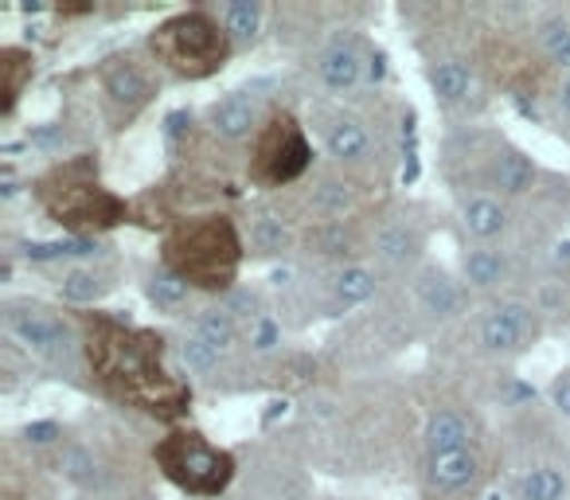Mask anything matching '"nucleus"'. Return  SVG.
I'll return each mask as SVG.
<instances>
[{"mask_svg": "<svg viewBox=\"0 0 570 500\" xmlns=\"http://www.w3.org/2000/svg\"><path fill=\"white\" fill-rule=\"evenodd\" d=\"M547 395H551L554 414L570 422V372H559V375H554V383H551V391H547Z\"/></svg>", "mask_w": 570, "mask_h": 500, "instance_id": "473e14b6", "label": "nucleus"}, {"mask_svg": "<svg viewBox=\"0 0 570 500\" xmlns=\"http://www.w3.org/2000/svg\"><path fill=\"white\" fill-rule=\"evenodd\" d=\"M481 481V458L476 450H453V453H426V484L438 497H458Z\"/></svg>", "mask_w": 570, "mask_h": 500, "instance_id": "9b49d317", "label": "nucleus"}, {"mask_svg": "<svg viewBox=\"0 0 570 500\" xmlns=\"http://www.w3.org/2000/svg\"><path fill=\"white\" fill-rule=\"evenodd\" d=\"M461 227L476 238L481 246H489L492 238H500L508 231V207L504 199H497L492 192H476L461 204Z\"/></svg>", "mask_w": 570, "mask_h": 500, "instance_id": "dca6fc26", "label": "nucleus"}, {"mask_svg": "<svg viewBox=\"0 0 570 500\" xmlns=\"http://www.w3.org/2000/svg\"><path fill=\"white\" fill-rule=\"evenodd\" d=\"M535 180H539L535 160L523 149H515V145L500 141L489 160V188L500 192V196H523V192L535 188Z\"/></svg>", "mask_w": 570, "mask_h": 500, "instance_id": "ddd939ff", "label": "nucleus"}, {"mask_svg": "<svg viewBox=\"0 0 570 500\" xmlns=\"http://www.w3.org/2000/svg\"><path fill=\"white\" fill-rule=\"evenodd\" d=\"M539 336V317L531 305L508 302L497 305L489 317L481 321V344L489 352H500V356H512V352L531 349Z\"/></svg>", "mask_w": 570, "mask_h": 500, "instance_id": "9d476101", "label": "nucleus"}, {"mask_svg": "<svg viewBox=\"0 0 570 500\" xmlns=\"http://www.w3.org/2000/svg\"><path fill=\"white\" fill-rule=\"evenodd\" d=\"M554 110H559V126L570 134V75L554 87Z\"/></svg>", "mask_w": 570, "mask_h": 500, "instance_id": "72a5a7b5", "label": "nucleus"}, {"mask_svg": "<svg viewBox=\"0 0 570 500\" xmlns=\"http://www.w3.org/2000/svg\"><path fill=\"white\" fill-rule=\"evenodd\" d=\"M180 356H184V364H188V372L207 375V372H215V367H219V356H223V352H219V349H212V344L199 341V336L191 333V336H184Z\"/></svg>", "mask_w": 570, "mask_h": 500, "instance_id": "2f4dec72", "label": "nucleus"}, {"mask_svg": "<svg viewBox=\"0 0 570 500\" xmlns=\"http://www.w3.org/2000/svg\"><path fill=\"white\" fill-rule=\"evenodd\" d=\"M145 294H149V302L157 305L160 313H180L184 305L191 302V294L196 290L188 286V282H180L173 271H165V266H153L149 278H145Z\"/></svg>", "mask_w": 570, "mask_h": 500, "instance_id": "bb28decb", "label": "nucleus"}, {"mask_svg": "<svg viewBox=\"0 0 570 500\" xmlns=\"http://www.w3.org/2000/svg\"><path fill=\"white\" fill-rule=\"evenodd\" d=\"M36 204L43 207L51 223L75 235H98V231L121 227L129 219V204L114 196L102 180H98V160L95 157H71L63 165L48 168L36 180Z\"/></svg>", "mask_w": 570, "mask_h": 500, "instance_id": "7ed1b4c3", "label": "nucleus"}, {"mask_svg": "<svg viewBox=\"0 0 570 500\" xmlns=\"http://www.w3.org/2000/svg\"><path fill=\"white\" fill-rule=\"evenodd\" d=\"M149 56L153 63L173 71L176 79L199 82L227 67V59L235 56V43H230L227 28H223L215 9H188L153 28Z\"/></svg>", "mask_w": 570, "mask_h": 500, "instance_id": "20e7f679", "label": "nucleus"}, {"mask_svg": "<svg viewBox=\"0 0 570 500\" xmlns=\"http://www.w3.org/2000/svg\"><path fill=\"white\" fill-rule=\"evenodd\" d=\"M473 450V422L461 411H438L426 422V453Z\"/></svg>", "mask_w": 570, "mask_h": 500, "instance_id": "6ab92c4d", "label": "nucleus"}, {"mask_svg": "<svg viewBox=\"0 0 570 500\" xmlns=\"http://www.w3.org/2000/svg\"><path fill=\"white\" fill-rule=\"evenodd\" d=\"M535 48L551 67L570 71V12H543L535 20Z\"/></svg>", "mask_w": 570, "mask_h": 500, "instance_id": "4be33fe9", "label": "nucleus"}, {"mask_svg": "<svg viewBox=\"0 0 570 500\" xmlns=\"http://www.w3.org/2000/svg\"><path fill=\"white\" fill-rule=\"evenodd\" d=\"M207 126H212V134L219 137V141L235 145V141H246V137L254 141L262 118H258L254 98H246V90H230L227 98H219V102L207 110Z\"/></svg>", "mask_w": 570, "mask_h": 500, "instance_id": "f8f14e48", "label": "nucleus"}, {"mask_svg": "<svg viewBox=\"0 0 570 500\" xmlns=\"http://www.w3.org/2000/svg\"><path fill=\"white\" fill-rule=\"evenodd\" d=\"M215 12H219V20H223V28H227L230 43H235V51L250 48L262 32V20H266V9H262L258 0H227V4H219Z\"/></svg>", "mask_w": 570, "mask_h": 500, "instance_id": "5701e85b", "label": "nucleus"}, {"mask_svg": "<svg viewBox=\"0 0 570 500\" xmlns=\"http://www.w3.org/2000/svg\"><path fill=\"white\" fill-rule=\"evenodd\" d=\"M461 274L473 290H497L508 278V258L504 251H492V246H473L461 258Z\"/></svg>", "mask_w": 570, "mask_h": 500, "instance_id": "a878e982", "label": "nucleus"}, {"mask_svg": "<svg viewBox=\"0 0 570 500\" xmlns=\"http://www.w3.org/2000/svg\"><path fill=\"white\" fill-rule=\"evenodd\" d=\"M317 134L325 141L328 157L341 168H367L375 160L372 134L360 118L344 110H317Z\"/></svg>", "mask_w": 570, "mask_h": 500, "instance_id": "1a4fd4ad", "label": "nucleus"}, {"mask_svg": "<svg viewBox=\"0 0 570 500\" xmlns=\"http://www.w3.org/2000/svg\"><path fill=\"white\" fill-rule=\"evenodd\" d=\"M59 473H63L75 489H87V492L102 489V465H98V458L82 442H67V450L59 453Z\"/></svg>", "mask_w": 570, "mask_h": 500, "instance_id": "cd10ccee", "label": "nucleus"}, {"mask_svg": "<svg viewBox=\"0 0 570 500\" xmlns=\"http://www.w3.org/2000/svg\"><path fill=\"white\" fill-rule=\"evenodd\" d=\"M309 168L313 145L305 137V126L289 110H269L250 141V160H246L250 184H258V188H285V184L302 180Z\"/></svg>", "mask_w": 570, "mask_h": 500, "instance_id": "0eeeda50", "label": "nucleus"}, {"mask_svg": "<svg viewBox=\"0 0 570 500\" xmlns=\"http://www.w3.org/2000/svg\"><path fill=\"white\" fill-rule=\"evenodd\" d=\"M285 246H289V227H285V219L266 212V207H258V212L250 215V223H246V251H254L258 258H274V255H282Z\"/></svg>", "mask_w": 570, "mask_h": 500, "instance_id": "b1692460", "label": "nucleus"}, {"mask_svg": "<svg viewBox=\"0 0 570 500\" xmlns=\"http://www.w3.org/2000/svg\"><path fill=\"white\" fill-rule=\"evenodd\" d=\"M98 87H102L106 110H110L118 129L129 126V121L153 102V95H157V82H153L149 67L137 56H126V51L102 59V67H98Z\"/></svg>", "mask_w": 570, "mask_h": 500, "instance_id": "6e6552de", "label": "nucleus"}, {"mask_svg": "<svg viewBox=\"0 0 570 500\" xmlns=\"http://www.w3.org/2000/svg\"><path fill=\"white\" fill-rule=\"evenodd\" d=\"M0 321H4V333L17 344H24L32 356H40L43 364L59 367V372H67V375H75L87 364L82 333H75L71 321L59 317L51 305L12 297V302L0 305Z\"/></svg>", "mask_w": 570, "mask_h": 500, "instance_id": "423d86ee", "label": "nucleus"}, {"mask_svg": "<svg viewBox=\"0 0 570 500\" xmlns=\"http://www.w3.org/2000/svg\"><path fill=\"white\" fill-rule=\"evenodd\" d=\"M36 75V59L32 51L24 48H4L0 51V114H12L20 102V95H24V87L32 82Z\"/></svg>", "mask_w": 570, "mask_h": 500, "instance_id": "aec40b11", "label": "nucleus"}, {"mask_svg": "<svg viewBox=\"0 0 570 500\" xmlns=\"http://www.w3.org/2000/svg\"><path fill=\"white\" fill-rule=\"evenodd\" d=\"M380 294V274L364 263H348L333 274V302L341 310H356V305H367Z\"/></svg>", "mask_w": 570, "mask_h": 500, "instance_id": "412c9836", "label": "nucleus"}, {"mask_svg": "<svg viewBox=\"0 0 570 500\" xmlns=\"http://www.w3.org/2000/svg\"><path fill=\"white\" fill-rule=\"evenodd\" d=\"M352 188L344 180H333V176H325V180L313 188V196H309V204H313V212L317 215H325L328 223H341L344 219V212H352Z\"/></svg>", "mask_w": 570, "mask_h": 500, "instance_id": "7c9ffc66", "label": "nucleus"}, {"mask_svg": "<svg viewBox=\"0 0 570 500\" xmlns=\"http://www.w3.org/2000/svg\"><path fill=\"white\" fill-rule=\"evenodd\" d=\"M414 297H419L422 310H426L430 317H438V321L458 317L461 305H465L461 286L445 271H438V266H426V271L419 274V282H414Z\"/></svg>", "mask_w": 570, "mask_h": 500, "instance_id": "2eb2a0df", "label": "nucleus"}, {"mask_svg": "<svg viewBox=\"0 0 570 500\" xmlns=\"http://www.w3.org/2000/svg\"><path fill=\"white\" fill-rule=\"evenodd\" d=\"M191 333H196L199 341L212 344V349L227 352V349H235V344H238V321H235V313H230L227 305H219V310L199 313Z\"/></svg>", "mask_w": 570, "mask_h": 500, "instance_id": "c756f323", "label": "nucleus"}, {"mask_svg": "<svg viewBox=\"0 0 570 500\" xmlns=\"http://www.w3.org/2000/svg\"><path fill=\"white\" fill-rule=\"evenodd\" d=\"M317 79L325 82L328 90L336 95H348L364 82V56L352 40H336L328 43L325 51L317 56Z\"/></svg>", "mask_w": 570, "mask_h": 500, "instance_id": "4468645a", "label": "nucleus"}, {"mask_svg": "<svg viewBox=\"0 0 570 500\" xmlns=\"http://www.w3.org/2000/svg\"><path fill=\"white\" fill-rule=\"evenodd\" d=\"M114 290V271L106 266H71L59 278V297L71 305H95Z\"/></svg>", "mask_w": 570, "mask_h": 500, "instance_id": "a211bd4d", "label": "nucleus"}, {"mask_svg": "<svg viewBox=\"0 0 570 500\" xmlns=\"http://www.w3.org/2000/svg\"><path fill=\"white\" fill-rule=\"evenodd\" d=\"M79 333L87 349V367L102 395L160 422H176L188 414L191 388L176 380L173 367L165 364V344L157 333L118 321L110 313H87Z\"/></svg>", "mask_w": 570, "mask_h": 500, "instance_id": "f257e3e1", "label": "nucleus"}, {"mask_svg": "<svg viewBox=\"0 0 570 500\" xmlns=\"http://www.w3.org/2000/svg\"><path fill=\"white\" fill-rule=\"evenodd\" d=\"M153 461H157L160 477L173 481L188 497H219L227 484L235 481V453L215 445L207 434L191 427H176L153 445Z\"/></svg>", "mask_w": 570, "mask_h": 500, "instance_id": "39448f33", "label": "nucleus"}, {"mask_svg": "<svg viewBox=\"0 0 570 500\" xmlns=\"http://www.w3.org/2000/svg\"><path fill=\"white\" fill-rule=\"evenodd\" d=\"M59 438V427H51V422H40V427H28V442L32 445H51Z\"/></svg>", "mask_w": 570, "mask_h": 500, "instance_id": "f704fd0d", "label": "nucleus"}, {"mask_svg": "<svg viewBox=\"0 0 570 500\" xmlns=\"http://www.w3.org/2000/svg\"><path fill=\"white\" fill-rule=\"evenodd\" d=\"M243 255L246 238L227 212L184 215V219L168 223L165 238H160V266L199 294H230Z\"/></svg>", "mask_w": 570, "mask_h": 500, "instance_id": "f03ea898", "label": "nucleus"}, {"mask_svg": "<svg viewBox=\"0 0 570 500\" xmlns=\"http://www.w3.org/2000/svg\"><path fill=\"white\" fill-rule=\"evenodd\" d=\"M375 255L387 266H411L422 255V235L411 223H387V227L375 235Z\"/></svg>", "mask_w": 570, "mask_h": 500, "instance_id": "393cba45", "label": "nucleus"}, {"mask_svg": "<svg viewBox=\"0 0 570 500\" xmlns=\"http://www.w3.org/2000/svg\"><path fill=\"white\" fill-rule=\"evenodd\" d=\"M426 82L442 106H465L473 95V71L461 59H438L426 67Z\"/></svg>", "mask_w": 570, "mask_h": 500, "instance_id": "f3484780", "label": "nucleus"}, {"mask_svg": "<svg viewBox=\"0 0 570 500\" xmlns=\"http://www.w3.org/2000/svg\"><path fill=\"white\" fill-rule=\"evenodd\" d=\"M567 473L559 465H531L520 477V500H567Z\"/></svg>", "mask_w": 570, "mask_h": 500, "instance_id": "c85d7f7f", "label": "nucleus"}]
</instances>
